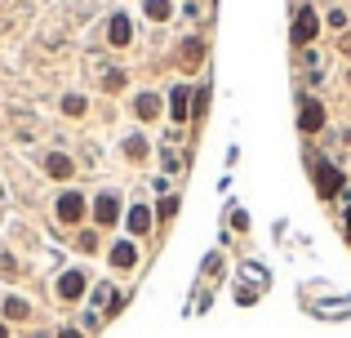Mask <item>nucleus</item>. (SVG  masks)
<instances>
[{
  "label": "nucleus",
  "instance_id": "f03ea898",
  "mask_svg": "<svg viewBox=\"0 0 351 338\" xmlns=\"http://www.w3.org/2000/svg\"><path fill=\"white\" fill-rule=\"evenodd\" d=\"M62 214H67V218H71V214H80V200H76V196H67V200H62Z\"/></svg>",
  "mask_w": 351,
  "mask_h": 338
},
{
  "label": "nucleus",
  "instance_id": "f257e3e1",
  "mask_svg": "<svg viewBox=\"0 0 351 338\" xmlns=\"http://www.w3.org/2000/svg\"><path fill=\"white\" fill-rule=\"evenodd\" d=\"M311 32H316V18H311V14H302V18H298V40H307Z\"/></svg>",
  "mask_w": 351,
  "mask_h": 338
},
{
  "label": "nucleus",
  "instance_id": "20e7f679",
  "mask_svg": "<svg viewBox=\"0 0 351 338\" xmlns=\"http://www.w3.org/2000/svg\"><path fill=\"white\" fill-rule=\"evenodd\" d=\"M112 36H116V40H125V36H129V27H125V18H116V23H112Z\"/></svg>",
  "mask_w": 351,
  "mask_h": 338
},
{
  "label": "nucleus",
  "instance_id": "7ed1b4c3",
  "mask_svg": "<svg viewBox=\"0 0 351 338\" xmlns=\"http://www.w3.org/2000/svg\"><path fill=\"white\" fill-rule=\"evenodd\" d=\"M62 294H80V276H67V280H62Z\"/></svg>",
  "mask_w": 351,
  "mask_h": 338
}]
</instances>
